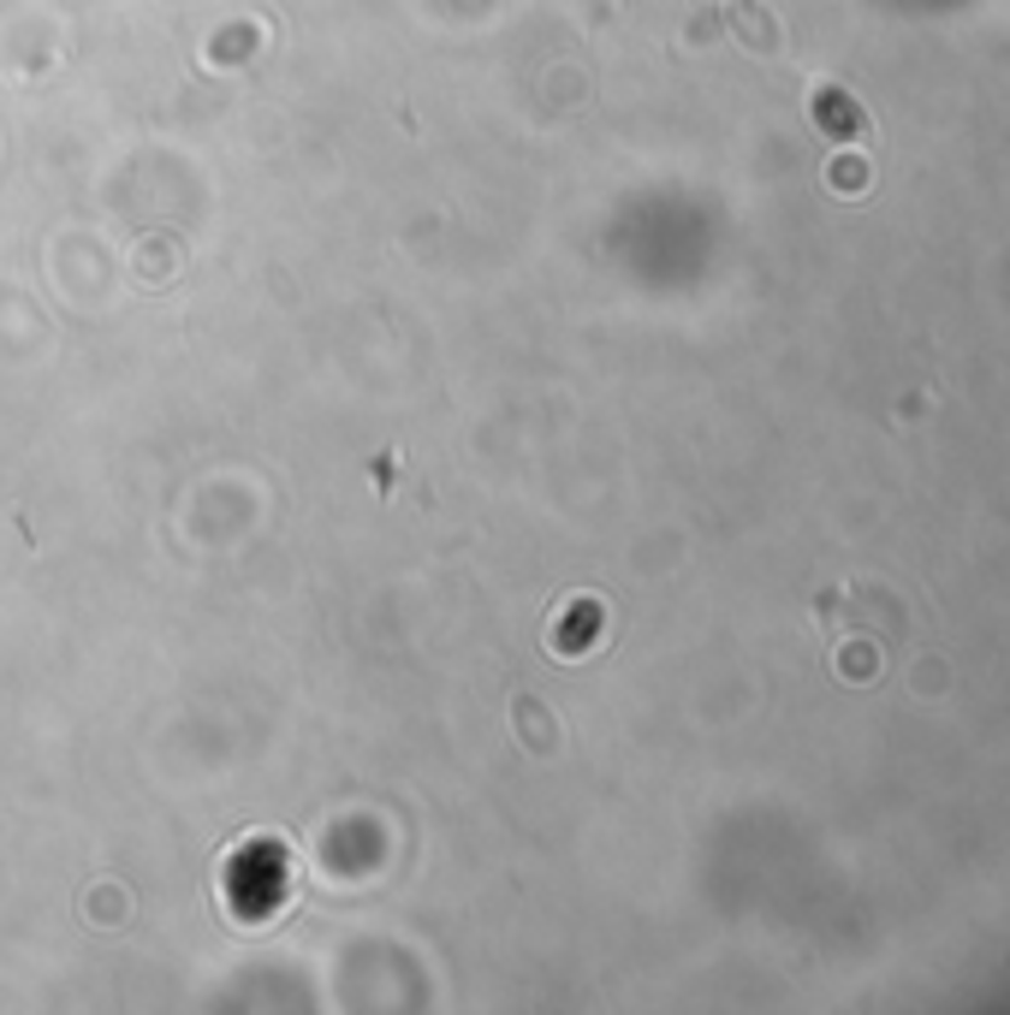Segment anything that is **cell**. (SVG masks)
<instances>
[{
  "instance_id": "cell-1",
  "label": "cell",
  "mask_w": 1010,
  "mask_h": 1015,
  "mask_svg": "<svg viewBox=\"0 0 1010 1015\" xmlns=\"http://www.w3.org/2000/svg\"><path fill=\"white\" fill-rule=\"evenodd\" d=\"M814 113H821V125L832 131V137H856V131H862V113H856L851 96H832V90H826Z\"/></svg>"
}]
</instances>
